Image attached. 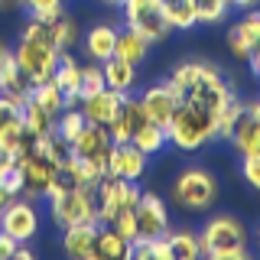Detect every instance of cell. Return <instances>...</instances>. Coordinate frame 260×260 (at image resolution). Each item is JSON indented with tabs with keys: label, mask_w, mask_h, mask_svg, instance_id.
<instances>
[{
	"label": "cell",
	"mask_w": 260,
	"mask_h": 260,
	"mask_svg": "<svg viewBox=\"0 0 260 260\" xmlns=\"http://www.w3.org/2000/svg\"><path fill=\"white\" fill-rule=\"evenodd\" d=\"M166 81L176 88L179 101L208 111L215 120H218V114H221L228 104L238 101V91L228 85V78L221 75V69H218L215 62H205V59H185V62H179L176 69L169 72Z\"/></svg>",
	"instance_id": "cell-1"
},
{
	"label": "cell",
	"mask_w": 260,
	"mask_h": 260,
	"mask_svg": "<svg viewBox=\"0 0 260 260\" xmlns=\"http://www.w3.org/2000/svg\"><path fill=\"white\" fill-rule=\"evenodd\" d=\"M202 257L211 260H250L247 247V228L234 215H211L205 228L199 231Z\"/></svg>",
	"instance_id": "cell-2"
},
{
	"label": "cell",
	"mask_w": 260,
	"mask_h": 260,
	"mask_svg": "<svg viewBox=\"0 0 260 260\" xmlns=\"http://www.w3.org/2000/svg\"><path fill=\"white\" fill-rule=\"evenodd\" d=\"M166 137H169V143H173L176 150L195 153V150H202L205 143L218 140V120L211 117L208 111H202V108H195V104L182 101L176 108V114L169 117V124H166Z\"/></svg>",
	"instance_id": "cell-3"
},
{
	"label": "cell",
	"mask_w": 260,
	"mask_h": 260,
	"mask_svg": "<svg viewBox=\"0 0 260 260\" xmlns=\"http://www.w3.org/2000/svg\"><path fill=\"white\" fill-rule=\"evenodd\" d=\"M169 199H173L176 208L182 211H208L218 199V179L211 169H202V166H189L182 169L176 179H173V189H169Z\"/></svg>",
	"instance_id": "cell-4"
},
{
	"label": "cell",
	"mask_w": 260,
	"mask_h": 260,
	"mask_svg": "<svg viewBox=\"0 0 260 260\" xmlns=\"http://www.w3.org/2000/svg\"><path fill=\"white\" fill-rule=\"evenodd\" d=\"M59 46L55 43H46V39H26V36H16L13 43V62L23 69L32 85L39 81H49L55 72V62H59Z\"/></svg>",
	"instance_id": "cell-5"
},
{
	"label": "cell",
	"mask_w": 260,
	"mask_h": 260,
	"mask_svg": "<svg viewBox=\"0 0 260 260\" xmlns=\"http://www.w3.org/2000/svg\"><path fill=\"white\" fill-rule=\"evenodd\" d=\"M46 199H49V215H52V221L59 228L98 221L94 189H88V185H78L72 192H55V195H46Z\"/></svg>",
	"instance_id": "cell-6"
},
{
	"label": "cell",
	"mask_w": 260,
	"mask_h": 260,
	"mask_svg": "<svg viewBox=\"0 0 260 260\" xmlns=\"http://www.w3.org/2000/svg\"><path fill=\"white\" fill-rule=\"evenodd\" d=\"M120 16H124V26H130L134 32H140L143 39H150L153 46L173 32L169 20L162 16L159 0H124L120 4Z\"/></svg>",
	"instance_id": "cell-7"
},
{
	"label": "cell",
	"mask_w": 260,
	"mask_h": 260,
	"mask_svg": "<svg viewBox=\"0 0 260 260\" xmlns=\"http://www.w3.org/2000/svg\"><path fill=\"white\" fill-rule=\"evenodd\" d=\"M140 185L137 182H127V179H117V176H104L101 182L94 185V208H98V221L101 224H111L114 215L124 208H134L137 199H140Z\"/></svg>",
	"instance_id": "cell-8"
},
{
	"label": "cell",
	"mask_w": 260,
	"mask_h": 260,
	"mask_svg": "<svg viewBox=\"0 0 260 260\" xmlns=\"http://www.w3.org/2000/svg\"><path fill=\"white\" fill-rule=\"evenodd\" d=\"M43 228V218H39V205L36 199H26V195H16L10 199L4 208H0V231L10 234L13 241H32Z\"/></svg>",
	"instance_id": "cell-9"
},
{
	"label": "cell",
	"mask_w": 260,
	"mask_h": 260,
	"mask_svg": "<svg viewBox=\"0 0 260 260\" xmlns=\"http://www.w3.org/2000/svg\"><path fill=\"white\" fill-rule=\"evenodd\" d=\"M228 140L241 156H260V101H241L231 117Z\"/></svg>",
	"instance_id": "cell-10"
},
{
	"label": "cell",
	"mask_w": 260,
	"mask_h": 260,
	"mask_svg": "<svg viewBox=\"0 0 260 260\" xmlns=\"http://www.w3.org/2000/svg\"><path fill=\"white\" fill-rule=\"evenodd\" d=\"M137 218V238H162L169 231V205L156 192H140L134 205Z\"/></svg>",
	"instance_id": "cell-11"
},
{
	"label": "cell",
	"mask_w": 260,
	"mask_h": 260,
	"mask_svg": "<svg viewBox=\"0 0 260 260\" xmlns=\"http://www.w3.org/2000/svg\"><path fill=\"white\" fill-rule=\"evenodd\" d=\"M20 166V176H23V195L26 199H46L49 195V185H52V176H55V162L46 156L43 150L29 153V156L16 159Z\"/></svg>",
	"instance_id": "cell-12"
},
{
	"label": "cell",
	"mask_w": 260,
	"mask_h": 260,
	"mask_svg": "<svg viewBox=\"0 0 260 260\" xmlns=\"http://www.w3.org/2000/svg\"><path fill=\"white\" fill-rule=\"evenodd\" d=\"M75 146V159H85V162H94L108 173V156H111V146H114V137L108 127L101 124H85L81 134L72 140Z\"/></svg>",
	"instance_id": "cell-13"
},
{
	"label": "cell",
	"mask_w": 260,
	"mask_h": 260,
	"mask_svg": "<svg viewBox=\"0 0 260 260\" xmlns=\"http://www.w3.org/2000/svg\"><path fill=\"white\" fill-rule=\"evenodd\" d=\"M146 120H150V117H146L143 101H140V98H134V91H130V94L120 98V108H117V114H114V120L108 124V130H111L114 143H130V140H134V134L146 124Z\"/></svg>",
	"instance_id": "cell-14"
},
{
	"label": "cell",
	"mask_w": 260,
	"mask_h": 260,
	"mask_svg": "<svg viewBox=\"0 0 260 260\" xmlns=\"http://www.w3.org/2000/svg\"><path fill=\"white\" fill-rule=\"evenodd\" d=\"M140 101L146 108V117H150L153 124H159V127H166L169 117L176 114V108L182 104L179 94H176V88L169 85V81H153V85H146L143 94H140Z\"/></svg>",
	"instance_id": "cell-15"
},
{
	"label": "cell",
	"mask_w": 260,
	"mask_h": 260,
	"mask_svg": "<svg viewBox=\"0 0 260 260\" xmlns=\"http://www.w3.org/2000/svg\"><path fill=\"white\" fill-rule=\"evenodd\" d=\"M146 153L137 150L134 143H114L111 156H108V173L117 179H127V182H140L146 173Z\"/></svg>",
	"instance_id": "cell-16"
},
{
	"label": "cell",
	"mask_w": 260,
	"mask_h": 260,
	"mask_svg": "<svg viewBox=\"0 0 260 260\" xmlns=\"http://www.w3.org/2000/svg\"><path fill=\"white\" fill-rule=\"evenodd\" d=\"M117 23L104 20V23H94V26H88V32H81V46H85V55L91 62H104L114 55V49H117Z\"/></svg>",
	"instance_id": "cell-17"
},
{
	"label": "cell",
	"mask_w": 260,
	"mask_h": 260,
	"mask_svg": "<svg viewBox=\"0 0 260 260\" xmlns=\"http://www.w3.org/2000/svg\"><path fill=\"white\" fill-rule=\"evenodd\" d=\"M120 98H124V94L111 91V88H101V91L81 98L78 108H81V114H85L88 124H101V127H108L111 120H114V114H117V108H120Z\"/></svg>",
	"instance_id": "cell-18"
},
{
	"label": "cell",
	"mask_w": 260,
	"mask_h": 260,
	"mask_svg": "<svg viewBox=\"0 0 260 260\" xmlns=\"http://www.w3.org/2000/svg\"><path fill=\"white\" fill-rule=\"evenodd\" d=\"M94 238H98V221L62 228V250L72 260H94Z\"/></svg>",
	"instance_id": "cell-19"
},
{
	"label": "cell",
	"mask_w": 260,
	"mask_h": 260,
	"mask_svg": "<svg viewBox=\"0 0 260 260\" xmlns=\"http://www.w3.org/2000/svg\"><path fill=\"white\" fill-rule=\"evenodd\" d=\"M101 69H104V88H111V91H117V94H130L137 88V69H140V65L111 55V59L101 62Z\"/></svg>",
	"instance_id": "cell-20"
},
{
	"label": "cell",
	"mask_w": 260,
	"mask_h": 260,
	"mask_svg": "<svg viewBox=\"0 0 260 260\" xmlns=\"http://www.w3.org/2000/svg\"><path fill=\"white\" fill-rule=\"evenodd\" d=\"M127 257H130V241L114 224H101V221H98L94 260H127Z\"/></svg>",
	"instance_id": "cell-21"
},
{
	"label": "cell",
	"mask_w": 260,
	"mask_h": 260,
	"mask_svg": "<svg viewBox=\"0 0 260 260\" xmlns=\"http://www.w3.org/2000/svg\"><path fill=\"white\" fill-rule=\"evenodd\" d=\"M52 81L65 91L69 104H78V85H81V62L75 59V52H62L59 62H55V72H52Z\"/></svg>",
	"instance_id": "cell-22"
},
{
	"label": "cell",
	"mask_w": 260,
	"mask_h": 260,
	"mask_svg": "<svg viewBox=\"0 0 260 260\" xmlns=\"http://www.w3.org/2000/svg\"><path fill=\"white\" fill-rule=\"evenodd\" d=\"M162 241H166L173 260H199L202 257V241L192 228H169L162 234Z\"/></svg>",
	"instance_id": "cell-23"
},
{
	"label": "cell",
	"mask_w": 260,
	"mask_h": 260,
	"mask_svg": "<svg viewBox=\"0 0 260 260\" xmlns=\"http://www.w3.org/2000/svg\"><path fill=\"white\" fill-rule=\"evenodd\" d=\"M150 49H153L150 39H143L140 32H134L130 26H124V29L117 32V49H114V55H117V59L134 62V65H143L146 55H150Z\"/></svg>",
	"instance_id": "cell-24"
},
{
	"label": "cell",
	"mask_w": 260,
	"mask_h": 260,
	"mask_svg": "<svg viewBox=\"0 0 260 260\" xmlns=\"http://www.w3.org/2000/svg\"><path fill=\"white\" fill-rule=\"evenodd\" d=\"M29 101H32V104H39L43 111H49L52 117H59V114L69 108V98H65V91H62L59 85H55L52 78H49V81H39V85H32Z\"/></svg>",
	"instance_id": "cell-25"
},
{
	"label": "cell",
	"mask_w": 260,
	"mask_h": 260,
	"mask_svg": "<svg viewBox=\"0 0 260 260\" xmlns=\"http://www.w3.org/2000/svg\"><path fill=\"white\" fill-rule=\"evenodd\" d=\"M0 91H4L7 98H13V101H26L29 91H32V81L23 75V69L16 62H10L4 72H0Z\"/></svg>",
	"instance_id": "cell-26"
},
{
	"label": "cell",
	"mask_w": 260,
	"mask_h": 260,
	"mask_svg": "<svg viewBox=\"0 0 260 260\" xmlns=\"http://www.w3.org/2000/svg\"><path fill=\"white\" fill-rule=\"evenodd\" d=\"M137 146V150H143L146 156H159L162 150H166V143H169V137H166V127H159V124H153V120H146V124L134 134V140H130Z\"/></svg>",
	"instance_id": "cell-27"
},
{
	"label": "cell",
	"mask_w": 260,
	"mask_h": 260,
	"mask_svg": "<svg viewBox=\"0 0 260 260\" xmlns=\"http://www.w3.org/2000/svg\"><path fill=\"white\" fill-rule=\"evenodd\" d=\"M162 7V16L169 20V26L173 29H192L199 26V20H195V4L192 0H159Z\"/></svg>",
	"instance_id": "cell-28"
},
{
	"label": "cell",
	"mask_w": 260,
	"mask_h": 260,
	"mask_svg": "<svg viewBox=\"0 0 260 260\" xmlns=\"http://www.w3.org/2000/svg\"><path fill=\"white\" fill-rule=\"evenodd\" d=\"M52 32H55V46H59V52H72L78 43H81V26L75 16L62 13L52 20Z\"/></svg>",
	"instance_id": "cell-29"
},
{
	"label": "cell",
	"mask_w": 260,
	"mask_h": 260,
	"mask_svg": "<svg viewBox=\"0 0 260 260\" xmlns=\"http://www.w3.org/2000/svg\"><path fill=\"white\" fill-rule=\"evenodd\" d=\"M23 127H26L29 134H36V137H49L55 130V117L26 98V101H23Z\"/></svg>",
	"instance_id": "cell-30"
},
{
	"label": "cell",
	"mask_w": 260,
	"mask_h": 260,
	"mask_svg": "<svg viewBox=\"0 0 260 260\" xmlns=\"http://www.w3.org/2000/svg\"><path fill=\"white\" fill-rule=\"evenodd\" d=\"M43 153L55 162V166L75 159V146H72V140H69L65 134H59V130H52L49 137H43Z\"/></svg>",
	"instance_id": "cell-31"
},
{
	"label": "cell",
	"mask_w": 260,
	"mask_h": 260,
	"mask_svg": "<svg viewBox=\"0 0 260 260\" xmlns=\"http://www.w3.org/2000/svg\"><path fill=\"white\" fill-rule=\"evenodd\" d=\"M192 4H195V20H199L202 26L224 23L228 10H231V4H228V0H192Z\"/></svg>",
	"instance_id": "cell-32"
},
{
	"label": "cell",
	"mask_w": 260,
	"mask_h": 260,
	"mask_svg": "<svg viewBox=\"0 0 260 260\" xmlns=\"http://www.w3.org/2000/svg\"><path fill=\"white\" fill-rule=\"evenodd\" d=\"M85 124H88V120H85V114H81L78 104H69V108H65L59 117H55V130H59V134H65L69 140H75Z\"/></svg>",
	"instance_id": "cell-33"
},
{
	"label": "cell",
	"mask_w": 260,
	"mask_h": 260,
	"mask_svg": "<svg viewBox=\"0 0 260 260\" xmlns=\"http://www.w3.org/2000/svg\"><path fill=\"white\" fill-rule=\"evenodd\" d=\"M101 88H104V69H101V62H88V65H81L78 98H88V94L101 91Z\"/></svg>",
	"instance_id": "cell-34"
},
{
	"label": "cell",
	"mask_w": 260,
	"mask_h": 260,
	"mask_svg": "<svg viewBox=\"0 0 260 260\" xmlns=\"http://www.w3.org/2000/svg\"><path fill=\"white\" fill-rule=\"evenodd\" d=\"M26 16H36V20H46L52 23L55 16L65 13V0H26Z\"/></svg>",
	"instance_id": "cell-35"
},
{
	"label": "cell",
	"mask_w": 260,
	"mask_h": 260,
	"mask_svg": "<svg viewBox=\"0 0 260 260\" xmlns=\"http://www.w3.org/2000/svg\"><path fill=\"white\" fill-rule=\"evenodd\" d=\"M224 46H228V52H231L238 62H247V55L254 52V46L247 43V36L241 32L238 23H234V26H228V32H224Z\"/></svg>",
	"instance_id": "cell-36"
},
{
	"label": "cell",
	"mask_w": 260,
	"mask_h": 260,
	"mask_svg": "<svg viewBox=\"0 0 260 260\" xmlns=\"http://www.w3.org/2000/svg\"><path fill=\"white\" fill-rule=\"evenodd\" d=\"M16 124H23V104L0 91V134L10 130V127H16Z\"/></svg>",
	"instance_id": "cell-37"
},
{
	"label": "cell",
	"mask_w": 260,
	"mask_h": 260,
	"mask_svg": "<svg viewBox=\"0 0 260 260\" xmlns=\"http://www.w3.org/2000/svg\"><path fill=\"white\" fill-rule=\"evenodd\" d=\"M238 26H241L244 36H247V43H250V46H260V10H257V7H250V10L241 16Z\"/></svg>",
	"instance_id": "cell-38"
},
{
	"label": "cell",
	"mask_w": 260,
	"mask_h": 260,
	"mask_svg": "<svg viewBox=\"0 0 260 260\" xmlns=\"http://www.w3.org/2000/svg\"><path fill=\"white\" fill-rule=\"evenodd\" d=\"M111 224L117 228V231L124 234L127 241H137V218H134V208H124V211H117Z\"/></svg>",
	"instance_id": "cell-39"
},
{
	"label": "cell",
	"mask_w": 260,
	"mask_h": 260,
	"mask_svg": "<svg viewBox=\"0 0 260 260\" xmlns=\"http://www.w3.org/2000/svg\"><path fill=\"white\" fill-rule=\"evenodd\" d=\"M241 176L254 192H260V156H244L241 159Z\"/></svg>",
	"instance_id": "cell-40"
},
{
	"label": "cell",
	"mask_w": 260,
	"mask_h": 260,
	"mask_svg": "<svg viewBox=\"0 0 260 260\" xmlns=\"http://www.w3.org/2000/svg\"><path fill=\"white\" fill-rule=\"evenodd\" d=\"M16 244H20V241H13L10 234H4V231H0V260H13V254H16Z\"/></svg>",
	"instance_id": "cell-41"
},
{
	"label": "cell",
	"mask_w": 260,
	"mask_h": 260,
	"mask_svg": "<svg viewBox=\"0 0 260 260\" xmlns=\"http://www.w3.org/2000/svg\"><path fill=\"white\" fill-rule=\"evenodd\" d=\"M10 62H13V46L7 43L4 36H0V72H4V69H7Z\"/></svg>",
	"instance_id": "cell-42"
},
{
	"label": "cell",
	"mask_w": 260,
	"mask_h": 260,
	"mask_svg": "<svg viewBox=\"0 0 260 260\" xmlns=\"http://www.w3.org/2000/svg\"><path fill=\"white\" fill-rule=\"evenodd\" d=\"M247 69H250V75L260 81V46H254V52L247 55Z\"/></svg>",
	"instance_id": "cell-43"
},
{
	"label": "cell",
	"mask_w": 260,
	"mask_h": 260,
	"mask_svg": "<svg viewBox=\"0 0 260 260\" xmlns=\"http://www.w3.org/2000/svg\"><path fill=\"white\" fill-rule=\"evenodd\" d=\"M23 4H26V0H0V13H13V10H20Z\"/></svg>",
	"instance_id": "cell-44"
},
{
	"label": "cell",
	"mask_w": 260,
	"mask_h": 260,
	"mask_svg": "<svg viewBox=\"0 0 260 260\" xmlns=\"http://www.w3.org/2000/svg\"><path fill=\"white\" fill-rule=\"evenodd\" d=\"M231 7H241V10H250V7H257L260 0H228Z\"/></svg>",
	"instance_id": "cell-45"
},
{
	"label": "cell",
	"mask_w": 260,
	"mask_h": 260,
	"mask_svg": "<svg viewBox=\"0 0 260 260\" xmlns=\"http://www.w3.org/2000/svg\"><path fill=\"white\" fill-rule=\"evenodd\" d=\"M10 199H13V195H10V192H7V189H4V185H0V208H4V205H7V202H10Z\"/></svg>",
	"instance_id": "cell-46"
},
{
	"label": "cell",
	"mask_w": 260,
	"mask_h": 260,
	"mask_svg": "<svg viewBox=\"0 0 260 260\" xmlns=\"http://www.w3.org/2000/svg\"><path fill=\"white\" fill-rule=\"evenodd\" d=\"M98 4H104V7H117V10H120V4H124V0H98Z\"/></svg>",
	"instance_id": "cell-47"
},
{
	"label": "cell",
	"mask_w": 260,
	"mask_h": 260,
	"mask_svg": "<svg viewBox=\"0 0 260 260\" xmlns=\"http://www.w3.org/2000/svg\"><path fill=\"white\" fill-rule=\"evenodd\" d=\"M257 241H260V231H257Z\"/></svg>",
	"instance_id": "cell-48"
}]
</instances>
